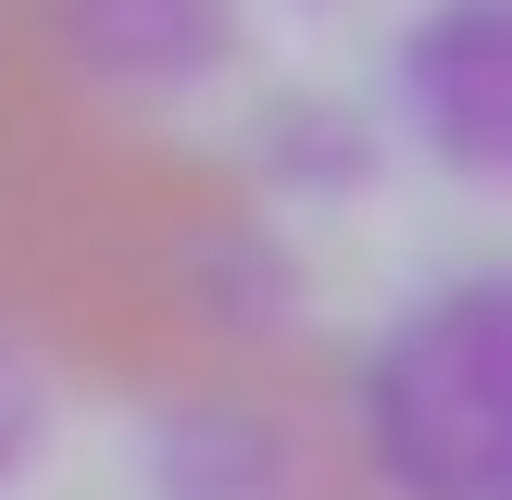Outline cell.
Instances as JSON below:
<instances>
[{
    "label": "cell",
    "instance_id": "obj_1",
    "mask_svg": "<svg viewBox=\"0 0 512 500\" xmlns=\"http://www.w3.org/2000/svg\"><path fill=\"white\" fill-rule=\"evenodd\" d=\"M38 463V375H25V350L0 338V475Z\"/></svg>",
    "mask_w": 512,
    "mask_h": 500
}]
</instances>
